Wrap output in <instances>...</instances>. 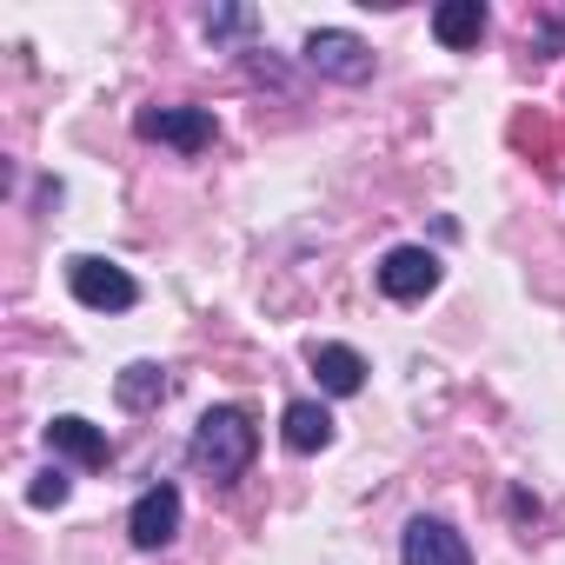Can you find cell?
<instances>
[{"mask_svg":"<svg viewBox=\"0 0 565 565\" xmlns=\"http://www.w3.org/2000/svg\"><path fill=\"white\" fill-rule=\"evenodd\" d=\"M186 452H193L200 472H213V479H239V472L253 466V452H259V426H253L239 406H213V413H200Z\"/></svg>","mask_w":565,"mask_h":565,"instance_id":"1","label":"cell"},{"mask_svg":"<svg viewBox=\"0 0 565 565\" xmlns=\"http://www.w3.org/2000/svg\"><path fill=\"white\" fill-rule=\"evenodd\" d=\"M67 294H74L87 313H127V307L140 300L134 273H127V266H114V259H100V253L67 259Z\"/></svg>","mask_w":565,"mask_h":565,"instance_id":"2","label":"cell"},{"mask_svg":"<svg viewBox=\"0 0 565 565\" xmlns=\"http://www.w3.org/2000/svg\"><path fill=\"white\" fill-rule=\"evenodd\" d=\"M134 134H140V140H160V147H173V153H206V147L220 140V120H213L206 107H140V114H134Z\"/></svg>","mask_w":565,"mask_h":565,"instance_id":"3","label":"cell"},{"mask_svg":"<svg viewBox=\"0 0 565 565\" xmlns=\"http://www.w3.org/2000/svg\"><path fill=\"white\" fill-rule=\"evenodd\" d=\"M307 67L327 74V81L360 87V81H373V47L360 34H347V28H313L307 34Z\"/></svg>","mask_w":565,"mask_h":565,"instance_id":"4","label":"cell"},{"mask_svg":"<svg viewBox=\"0 0 565 565\" xmlns=\"http://www.w3.org/2000/svg\"><path fill=\"white\" fill-rule=\"evenodd\" d=\"M180 486H147L140 499H134V512H127V539L140 545V552H160V545H173L180 539Z\"/></svg>","mask_w":565,"mask_h":565,"instance_id":"5","label":"cell"},{"mask_svg":"<svg viewBox=\"0 0 565 565\" xmlns=\"http://www.w3.org/2000/svg\"><path fill=\"white\" fill-rule=\"evenodd\" d=\"M439 287V253H426V246H393L386 259H380V294L386 300H426Z\"/></svg>","mask_w":565,"mask_h":565,"instance_id":"6","label":"cell"},{"mask_svg":"<svg viewBox=\"0 0 565 565\" xmlns=\"http://www.w3.org/2000/svg\"><path fill=\"white\" fill-rule=\"evenodd\" d=\"M399 565H472V545L446 525V519H413L399 539Z\"/></svg>","mask_w":565,"mask_h":565,"instance_id":"7","label":"cell"},{"mask_svg":"<svg viewBox=\"0 0 565 565\" xmlns=\"http://www.w3.org/2000/svg\"><path fill=\"white\" fill-rule=\"evenodd\" d=\"M307 360H313L320 393H333V399H353V393L366 386V360H360L353 347H340V340H313V347H307Z\"/></svg>","mask_w":565,"mask_h":565,"instance_id":"8","label":"cell"},{"mask_svg":"<svg viewBox=\"0 0 565 565\" xmlns=\"http://www.w3.org/2000/svg\"><path fill=\"white\" fill-rule=\"evenodd\" d=\"M47 446H54L61 459H74V466H107V459H114V439H107L94 419H81V413L47 419Z\"/></svg>","mask_w":565,"mask_h":565,"instance_id":"9","label":"cell"},{"mask_svg":"<svg viewBox=\"0 0 565 565\" xmlns=\"http://www.w3.org/2000/svg\"><path fill=\"white\" fill-rule=\"evenodd\" d=\"M279 439H287L294 452H327L333 446V413L320 399H294L287 413H279Z\"/></svg>","mask_w":565,"mask_h":565,"instance_id":"10","label":"cell"},{"mask_svg":"<svg viewBox=\"0 0 565 565\" xmlns=\"http://www.w3.org/2000/svg\"><path fill=\"white\" fill-rule=\"evenodd\" d=\"M486 0H446V8H433V34H439V47H479L486 41Z\"/></svg>","mask_w":565,"mask_h":565,"instance_id":"11","label":"cell"},{"mask_svg":"<svg viewBox=\"0 0 565 565\" xmlns=\"http://www.w3.org/2000/svg\"><path fill=\"white\" fill-rule=\"evenodd\" d=\"M167 386H173V380H167V366H153V360H134V366L114 380V399H120L127 413H153V406L167 399Z\"/></svg>","mask_w":565,"mask_h":565,"instance_id":"12","label":"cell"},{"mask_svg":"<svg viewBox=\"0 0 565 565\" xmlns=\"http://www.w3.org/2000/svg\"><path fill=\"white\" fill-rule=\"evenodd\" d=\"M67 492H74V479L61 472V466H47V472H34V486H28V505H67Z\"/></svg>","mask_w":565,"mask_h":565,"instance_id":"13","label":"cell"},{"mask_svg":"<svg viewBox=\"0 0 565 565\" xmlns=\"http://www.w3.org/2000/svg\"><path fill=\"white\" fill-rule=\"evenodd\" d=\"M253 28H259L253 8H213V14H206V34H213V41H233V34H253Z\"/></svg>","mask_w":565,"mask_h":565,"instance_id":"14","label":"cell"},{"mask_svg":"<svg viewBox=\"0 0 565 565\" xmlns=\"http://www.w3.org/2000/svg\"><path fill=\"white\" fill-rule=\"evenodd\" d=\"M565 47V21H545V34H539V54H558Z\"/></svg>","mask_w":565,"mask_h":565,"instance_id":"15","label":"cell"}]
</instances>
